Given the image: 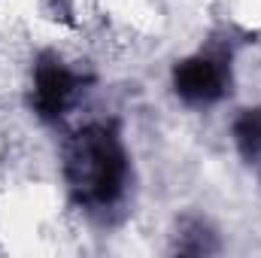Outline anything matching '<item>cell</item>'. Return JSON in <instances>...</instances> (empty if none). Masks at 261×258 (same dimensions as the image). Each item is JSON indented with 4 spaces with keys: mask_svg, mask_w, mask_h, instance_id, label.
Masks as SVG:
<instances>
[{
    "mask_svg": "<svg viewBox=\"0 0 261 258\" xmlns=\"http://www.w3.org/2000/svg\"><path fill=\"white\" fill-rule=\"evenodd\" d=\"M125 149L113 125L82 128L67 149V183L85 203H113L125 186Z\"/></svg>",
    "mask_w": 261,
    "mask_h": 258,
    "instance_id": "obj_1",
    "label": "cell"
},
{
    "mask_svg": "<svg viewBox=\"0 0 261 258\" xmlns=\"http://www.w3.org/2000/svg\"><path fill=\"white\" fill-rule=\"evenodd\" d=\"M76 85H79V79L58 58L43 55L34 70V110H37V116L46 122L58 119L64 113L70 94L76 91Z\"/></svg>",
    "mask_w": 261,
    "mask_h": 258,
    "instance_id": "obj_2",
    "label": "cell"
},
{
    "mask_svg": "<svg viewBox=\"0 0 261 258\" xmlns=\"http://www.w3.org/2000/svg\"><path fill=\"white\" fill-rule=\"evenodd\" d=\"M173 88L192 104H210L225 94V67L213 58H186L173 67Z\"/></svg>",
    "mask_w": 261,
    "mask_h": 258,
    "instance_id": "obj_3",
    "label": "cell"
},
{
    "mask_svg": "<svg viewBox=\"0 0 261 258\" xmlns=\"http://www.w3.org/2000/svg\"><path fill=\"white\" fill-rule=\"evenodd\" d=\"M234 140L246 158H261V107L246 110L234 122Z\"/></svg>",
    "mask_w": 261,
    "mask_h": 258,
    "instance_id": "obj_4",
    "label": "cell"
},
{
    "mask_svg": "<svg viewBox=\"0 0 261 258\" xmlns=\"http://www.w3.org/2000/svg\"><path fill=\"white\" fill-rule=\"evenodd\" d=\"M182 231H186V234H179V240H176V249H179V252H186V255H203V252H213V249H216L213 234H210L200 222H189Z\"/></svg>",
    "mask_w": 261,
    "mask_h": 258,
    "instance_id": "obj_5",
    "label": "cell"
}]
</instances>
